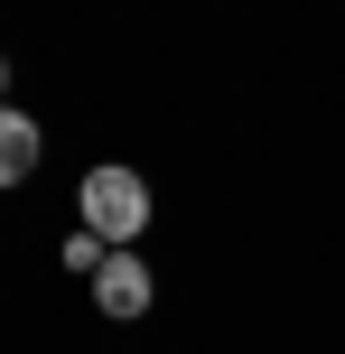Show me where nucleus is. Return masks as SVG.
Returning a JSON list of instances; mask_svg holds the SVG:
<instances>
[{"mask_svg": "<svg viewBox=\"0 0 345 354\" xmlns=\"http://www.w3.org/2000/svg\"><path fill=\"white\" fill-rule=\"evenodd\" d=\"M0 103H10V56H0Z\"/></svg>", "mask_w": 345, "mask_h": 354, "instance_id": "4", "label": "nucleus"}, {"mask_svg": "<svg viewBox=\"0 0 345 354\" xmlns=\"http://www.w3.org/2000/svg\"><path fill=\"white\" fill-rule=\"evenodd\" d=\"M93 308H103L112 326H140L149 308H159V270L140 261V243H122V252H103V270H93Z\"/></svg>", "mask_w": 345, "mask_h": 354, "instance_id": "2", "label": "nucleus"}, {"mask_svg": "<svg viewBox=\"0 0 345 354\" xmlns=\"http://www.w3.org/2000/svg\"><path fill=\"white\" fill-rule=\"evenodd\" d=\"M75 224L103 233L112 252L140 243V233H149V177H140V168H122V159L84 168V177H75Z\"/></svg>", "mask_w": 345, "mask_h": 354, "instance_id": "1", "label": "nucleus"}, {"mask_svg": "<svg viewBox=\"0 0 345 354\" xmlns=\"http://www.w3.org/2000/svg\"><path fill=\"white\" fill-rule=\"evenodd\" d=\"M37 159H47V131H37L19 103H0V196H10V187H28Z\"/></svg>", "mask_w": 345, "mask_h": 354, "instance_id": "3", "label": "nucleus"}]
</instances>
